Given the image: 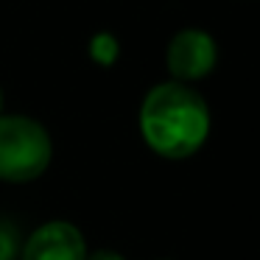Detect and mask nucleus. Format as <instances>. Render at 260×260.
Instances as JSON below:
<instances>
[{
	"label": "nucleus",
	"mask_w": 260,
	"mask_h": 260,
	"mask_svg": "<svg viewBox=\"0 0 260 260\" xmlns=\"http://www.w3.org/2000/svg\"><path fill=\"white\" fill-rule=\"evenodd\" d=\"M53 143L45 126L25 115H0V179L31 182L51 165Z\"/></svg>",
	"instance_id": "obj_2"
},
{
	"label": "nucleus",
	"mask_w": 260,
	"mask_h": 260,
	"mask_svg": "<svg viewBox=\"0 0 260 260\" xmlns=\"http://www.w3.org/2000/svg\"><path fill=\"white\" fill-rule=\"evenodd\" d=\"M20 260H87L84 235L70 221H48L28 235Z\"/></svg>",
	"instance_id": "obj_4"
},
{
	"label": "nucleus",
	"mask_w": 260,
	"mask_h": 260,
	"mask_svg": "<svg viewBox=\"0 0 260 260\" xmlns=\"http://www.w3.org/2000/svg\"><path fill=\"white\" fill-rule=\"evenodd\" d=\"M0 112H3V92H0Z\"/></svg>",
	"instance_id": "obj_8"
},
{
	"label": "nucleus",
	"mask_w": 260,
	"mask_h": 260,
	"mask_svg": "<svg viewBox=\"0 0 260 260\" xmlns=\"http://www.w3.org/2000/svg\"><path fill=\"white\" fill-rule=\"evenodd\" d=\"M118 53H120V45H118V40H115L112 34H95L90 40V56H92V62L104 64V68L115 64Z\"/></svg>",
	"instance_id": "obj_5"
},
{
	"label": "nucleus",
	"mask_w": 260,
	"mask_h": 260,
	"mask_svg": "<svg viewBox=\"0 0 260 260\" xmlns=\"http://www.w3.org/2000/svg\"><path fill=\"white\" fill-rule=\"evenodd\" d=\"M140 135L146 146L165 159L193 157L210 135V109L187 84L165 81L143 98Z\"/></svg>",
	"instance_id": "obj_1"
},
{
	"label": "nucleus",
	"mask_w": 260,
	"mask_h": 260,
	"mask_svg": "<svg viewBox=\"0 0 260 260\" xmlns=\"http://www.w3.org/2000/svg\"><path fill=\"white\" fill-rule=\"evenodd\" d=\"M87 260H126L120 252H112V249H98V252L87 254Z\"/></svg>",
	"instance_id": "obj_7"
},
{
	"label": "nucleus",
	"mask_w": 260,
	"mask_h": 260,
	"mask_svg": "<svg viewBox=\"0 0 260 260\" xmlns=\"http://www.w3.org/2000/svg\"><path fill=\"white\" fill-rule=\"evenodd\" d=\"M215 59H218L215 40L196 28L179 31L168 42V53H165L171 76H174V81H182V84L204 79L215 68Z\"/></svg>",
	"instance_id": "obj_3"
},
{
	"label": "nucleus",
	"mask_w": 260,
	"mask_h": 260,
	"mask_svg": "<svg viewBox=\"0 0 260 260\" xmlns=\"http://www.w3.org/2000/svg\"><path fill=\"white\" fill-rule=\"evenodd\" d=\"M20 232L12 221H3L0 218V260H17L20 257Z\"/></svg>",
	"instance_id": "obj_6"
}]
</instances>
